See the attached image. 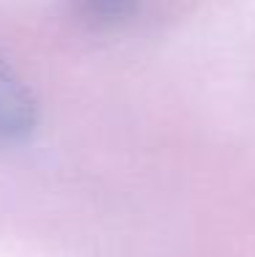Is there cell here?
I'll use <instances>...</instances> for the list:
<instances>
[{
    "mask_svg": "<svg viewBox=\"0 0 255 257\" xmlns=\"http://www.w3.org/2000/svg\"><path fill=\"white\" fill-rule=\"evenodd\" d=\"M74 3H77V14L88 25L105 28V25H115V22L126 20L135 11L137 0H74Z\"/></svg>",
    "mask_w": 255,
    "mask_h": 257,
    "instance_id": "7a4b0ae2",
    "label": "cell"
},
{
    "mask_svg": "<svg viewBox=\"0 0 255 257\" xmlns=\"http://www.w3.org/2000/svg\"><path fill=\"white\" fill-rule=\"evenodd\" d=\"M36 126V104L11 69L0 63V140H22Z\"/></svg>",
    "mask_w": 255,
    "mask_h": 257,
    "instance_id": "6da1fadb",
    "label": "cell"
}]
</instances>
